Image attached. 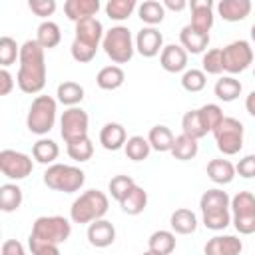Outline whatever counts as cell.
Masks as SVG:
<instances>
[{
    "mask_svg": "<svg viewBox=\"0 0 255 255\" xmlns=\"http://www.w3.org/2000/svg\"><path fill=\"white\" fill-rule=\"evenodd\" d=\"M217 149L223 155H235L243 147V124L235 118H223L219 128L213 131Z\"/></svg>",
    "mask_w": 255,
    "mask_h": 255,
    "instance_id": "cell-9",
    "label": "cell"
},
{
    "mask_svg": "<svg viewBox=\"0 0 255 255\" xmlns=\"http://www.w3.org/2000/svg\"><path fill=\"white\" fill-rule=\"evenodd\" d=\"M241 251L243 243L235 235H215L203 247L205 255H239Z\"/></svg>",
    "mask_w": 255,
    "mask_h": 255,
    "instance_id": "cell-16",
    "label": "cell"
},
{
    "mask_svg": "<svg viewBox=\"0 0 255 255\" xmlns=\"http://www.w3.org/2000/svg\"><path fill=\"white\" fill-rule=\"evenodd\" d=\"M205 84H207V78H205V72L203 70L191 68V70H185L183 76H181V86H183L185 92L197 94V92H201L205 88Z\"/></svg>",
    "mask_w": 255,
    "mask_h": 255,
    "instance_id": "cell-41",
    "label": "cell"
},
{
    "mask_svg": "<svg viewBox=\"0 0 255 255\" xmlns=\"http://www.w3.org/2000/svg\"><path fill=\"white\" fill-rule=\"evenodd\" d=\"M251 2L249 0H221L217 4V14L225 22H241L249 16Z\"/></svg>",
    "mask_w": 255,
    "mask_h": 255,
    "instance_id": "cell-22",
    "label": "cell"
},
{
    "mask_svg": "<svg viewBox=\"0 0 255 255\" xmlns=\"http://www.w3.org/2000/svg\"><path fill=\"white\" fill-rule=\"evenodd\" d=\"M44 50H52L56 48L60 42H62V32H60V26L52 20H44L38 30H36V38H34Z\"/></svg>",
    "mask_w": 255,
    "mask_h": 255,
    "instance_id": "cell-27",
    "label": "cell"
},
{
    "mask_svg": "<svg viewBox=\"0 0 255 255\" xmlns=\"http://www.w3.org/2000/svg\"><path fill=\"white\" fill-rule=\"evenodd\" d=\"M221 58H223V72L227 74H239L253 64V48L247 40H235L221 48Z\"/></svg>",
    "mask_w": 255,
    "mask_h": 255,
    "instance_id": "cell-11",
    "label": "cell"
},
{
    "mask_svg": "<svg viewBox=\"0 0 255 255\" xmlns=\"http://www.w3.org/2000/svg\"><path fill=\"white\" fill-rule=\"evenodd\" d=\"M120 207L128 215H139L147 207V191L139 185H133L129 193L120 201Z\"/></svg>",
    "mask_w": 255,
    "mask_h": 255,
    "instance_id": "cell-25",
    "label": "cell"
},
{
    "mask_svg": "<svg viewBox=\"0 0 255 255\" xmlns=\"http://www.w3.org/2000/svg\"><path fill=\"white\" fill-rule=\"evenodd\" d=\"M235 165L229 161V159H223V157H217V159H211L207 163V177L217 183V185H227L233 181L235 177Z\"/></svg>",
    "mask_w": 255,
    "mask_h": 255,
    "instance_id": "cell-23",
    "label": "cell"
},
{
    "mask_svg": "<svg viewBox=\"0 0 255 255\" xmlns=\"http://www.w3.org/2000/svg\"><path fill=\"white\" fill-rule=\"evenodd\" d=\"M128 141V133H126V128L122 124H116V122H110L106 124L102 129H100V143L104 149L108 151H118L126 145Z\"/></svg>",
    "mask_w": 255,
    "mask_h": 255,
    "instance_id": "cell-19",
    "label": "cell"
},
{
    "mask_svg": "<svg viewBox=\"0 0 255 255\" xmlns=\"http://www.w3.org/2000/svg\"><path fill=\"white\" fill-rule=\"evenodd\" d=\"M72 233V223L62 217V215H42L34 221L32 231H30V239L40 241V243H52V245H60L64 241H68Z\"/></svg>",
    "mask_w": 255,
    "mask_h": 255,
    "instance_id": "cell-6",
    "label": "cell"
},
{
    "mask_svg": "<svg viewBox=\"0 0 255 255\" xmlns=\"http://www.w3.org/2000/svg\"><path fill=\"white\" fill-rule=\"evenodd\" d=\"M98 10H100L98 0H68V2H64V14L68 16V20H72L76 24L86 18H96Z\"/></svg>",
    "mask_w": 255,
    "mask_h": 255,
    "instance_id": "cell-20",
    "label": "cell"
},
{
    "mask_svg": "<svg viewBox=\"0 0 255 255\" xmlns=\"http://www.w3.org/2000/svg\"><path fill=\"white\" fill-rule=\"evenodd\" d=\"M199 151V145H197V139L181 133V135H175V141H173V147H171V155L179 161H189L197 155Z\"/></svg>",
    "mask_w": 255,
    "mask_h": 255,
    "instance_id": "cell-34",
    "label": "cell"
},
{
    "mask_svg": "<svg viewBox=\"0 0 255 255\" xmlns=\"http://www.w3.org/2000/svg\"><path fill=\"white\" fill-rule=\"evenodd\" d=\"M137 16H139V20H141L143 24L155 28V24H161V22H163V18H165V8H163V4L157 2V0H145V2H141V4L137 6Z\"/></svg>",
    "mask_w": 255,
    "mask_h": 255,
    "instance_id": "cell-30",
    "label": "cell"
},
{
    "mask_svg": "<svg viewBox=\"0 0 255 255\" xmlns=\"http://www.w3.org/2000/svg\"><path fill=\"white\" fill-rule=\"evenodd\" d=\"M133 185H135V181H133L129 175H116V177H112V179H110L108 189H110L112 197L120 203V201L129 193V189H131Z\"/></svg>",
    "mask_w": 255,
    "mask_h": 255,
    "instance_id": "cell-43",
    "label": "cell"
},
{
    "mask_svg": "<svg viewBox=\"0 0 255 255\" xmlns=\"http://www.w3.org/2000/svg\"><path fill=\"white\" fill-rule=\"evenodd\" d=\"M141 255H155V253H151V251H145V253H141Z\"/></svg>",
    "mask_w": 255,
    "mask_h": 255,
    "instance_id": "cell-54",
    "label": "cell"
},
{
    "mask_svg": "<svg viewBox=\"0 0 255 255\" xmlns=\"http://www.w3.org/2000/svg\"><path fill=\"white\" fill-rule=\"evenodd\" d=\"M253 78H255V70H253Z\"/></svg>",
    "mask_w": 255,
    "mask_h": 255,
    "instance_id": "cell-55",
    "label": "cell"
},
{
    "mask_svg": "<svg viewBox=\"0 0 255 255\" xmlns=\"http://www.w3.org/2000/svg\"><path fill=\"white\" fill-rule=\"evenodd\" d=\"M251 40H253V44H255V24L251 26Z\"/></svg>",
    "mask_w": 255,
    "mask_h": 255,
    "instance_id": "cell-53",
    "label": "cell"
},
{
    "mask_svg": "<svg viewBox=\"0 0 255 255\" xmlns=\"http://www.w3.org/2000/svg\"><path fill=\"white\" fill-rule=\"evenodd\" d=\"M102 48L114 64H128L135 52V40L126 26H114L104 34Z\"/></svg>",
    "mask_w": 255,
    "mask_h": 255,
    "instance_id": "cell-5",
    "label": "cell"
},
{
    "mask_svg": "<svg viewBox=\"0 0 255 255\" xmlns=\"http://www.w3.org/2000/svg\"><path fill=\"white\" fill-rule=\"evenodd\" d=\"M86 181V173L76 167V165H66V163H52L44 171V185L54 189V191H64V193H74L80 191Z\"/></svg>",
    "mask_w": 255,
    "mask_h": 255,
    "instance_id": "cell-4",
    "label": "cell"
},
{
    "mask_svg": "<svg viewBox=\"0 0 255 255\" xmlns=\"http://www.w3.org/2000/svg\"><path fill=\"white\" fill-rule=\"evenodd\" d=\"M209 44V34L197 32L193 26H183L179 32V46L187 54H201Z\"/></svg>",
    "mask_w": 255,
    "mask_h": 255,
    "instance_id": "cell-21",
    "label": "cell"
},
{
    "mask_svg": "<svg viewBox=\"0 0 255 255\" xmlns=\"http://www.w3.org/2000/svg\"><path fill=\"white\" fill-rule=\"evenodd\" d=\"M135 50L143 58H153L163 50V36L153 26H143L135 34Z\"/></svg>",
    "mask_w": 255,
    "mask_h": 255,
    "instance_id": "cell-13",
    "label": "cell"
},
{
    "mask_svg": "<svg viewBox=\"0 0 255 255\" xmlns=\"http://www.w3.org/2000/svg\"><path fill=\"white\" fill-rule=\"evenodd\" d=\"M235 171H237L241 177H245V179L255 177V153H249V155L241 157L239 163L235 165Z\"/></svg>",
    "mask_w": 255,
    "mask_h": 255,
    "instance_id": "cell-47",
    "label": "cell"
},
{
    "mask_svg": "<svg viewBox=\"0 0 255 255\" xmlns=\"http://www.w3.org/2000/svg\"><path fill=\"white\" fill-rule=\"evenodd\" d=\"M161 4H163V8L173 10V12H181L183 8H187V2L185 0H163Z\"/></svg>",
    "mask_w": 255,
    "mask_h": 255,
    "instance_id": "cell-51",
    "label": "cell"
},
{
    "mask_svg": "<svg viewBox=\"0 0 255 255\" xmlns=\"http://www.w3.org/2000/svg\"><path fill=\"white\" fill-rule=\"evenodd\" d=\"M175 249V233L167 229L153 231L147 239V251L155 255H171Z\"/></svg>",
    "mask_w": 255,
    "mask_h": 255,
    "instance_id": "cell-24",
    "label": "cell"
},
{
    "mask_svg": "<svg viewBox=\"0 0 255 255\" xmlns=\"http://www.w3.org/2000/svg\"><path fill=\"white\" fill-rule=\"evenodd\" d=\"M169 225L173 229V233H179V235H189L197 229V217L191 209H175L169 217Z\"/></svg>",
    "mask_w": 255,
    "mask_h": 255,
    "instance_id": "cell-26",
    "label": "cell"
},
{
    "mask_svg": "<svg viewBox=\"0 0 255 255\" xmlns=\"http://www.w3.org/2000/svg\"><path fill=\"white\" fill-rule=\"evenodd\" d=\"M135 6H137L135 0H110L106 4V14H108L110 20L122 22V20H128L131 16Z\"/></svg>",
    "mask_w": 255,
    "mask_h": 255,
    "instance_id": "cell-39",
    "label": "cell"
},
{
    "mask_svg": "<svg viewBox=\"0 0 255 255\" xmlns=\"http://www.w3.org/2000/svg\"><path fill=\"white\" fill-rule=\"evenodd\" d=\"M0 255H26V251H24V245L18 239H6L2 243Z\"/></svg>",
    "mask_w": 255,
    "mask_h": 255,
    "instance_id": "cell-49",
    "label": "cell"
},
{
    "mask_svg": "<svg viewBox=\"0 0 255 255\" xmlns=\"http://www.w3.org/2000/svg\"><path fill=\"white\" fill-rule=\"evenodd\" d=\"M241 90H243L241 82L235 80L233 76H223V78H219V80L215 82V88H213L217 100H221V102H233V100H237V98L241 96Z\"/></svg>",
    "mask_w": 255,
    "mask_h": 255,
    "instance_id": "cell-32",
    "label": "cell"
},
{
    "mask_svg": "<svg viewBox=\"0 0 255 255\" xmlns=\"http://www.w3.org/2000/svg\"><path fill=\"white\" fill-rule=\"evenodd\" d=\"M199 207H201V217H203V225L211 231H223L229 223H231V199L227 195V191L223 189H207L201 199H199Z\"/></svg>",
    "mask_w": 255,
    "mask_h": 255,
    "instance_id": "cell-2",
    "label": "cell"
},
{
    "mask_svg": "<svg viewBox=\"0 0 255 255\" xmlns=\"http://www.w3.org/2000/svg\"><path fill=\"white\" fill-rule=\"evenodd\" d=\"M34 169V161L30 155L16 151V149H2L0 151V171L8 179H26Z\"/></svg>",
    "mask_w": 255,
    "mask_h": 255,
    "instance_id": "cell-12",
    "label": "cell"
},
{
    "mask_svg": "<svg viewBox=\"0 0 255 255\" xmlns=\"http://www.w3.org/2000/svg\"><path fill=\"white\" fill-rule=\"evenodd\" d=\"M159 64L169 74L183 72L187 68V52L179 44H167L159 54Z\"/></svg>",
    "mask_w": 255,
    "mask_h": 255,
    "instance_id": "cell-17",
    "label": "cell"
},
{
    "mask_svg": "<svg viewBox=\"0 0 255 255\" xmlns=\"http://www.w3.org/2000/svg\"><path fill=\"white\" fill-rule=\"evenodd\" d=\"M199 120H201V124H203V128H205V131L209 133H213L217 128H219V124L223 122V110L217 106V104H205V106H201L199 110Z\"/></svg>",
    "mask_w": 255,
    "mask_h": 255,
    "instance_id": "cell-37",
    "label": "cell"
},
{
    "mask_svg": "<svg viewBox=\"0 0 255 255\" xmlns=\"http://www.w3.org/2000/svg\"><path fill=\"white\" fill-rule=\"evenodd\" d=\"M201 66H203V72L205 74H221L223 72V58H221V48H213V50H207L203 54V60H201Z\"/></svg>",
    "mask_w": 255,
    "mask_h": 255,
    "instance_id": "cell-44",
    "label": "cell"
},
{
    "mask_svg": "<svg viewBox=\"0 0 255 255\" xmlns=\"http://www.w3.org/2000/svg\"><path fill=\"white\" fill-rule=\"evenodd\" d=\"M189 8H191L189 26H193L197 32L209 34V30L213 26V2L211 0H193L189 4Z\"/></svg>",
    "mask_w": 255,
    "mask_h": 255,
    "instance_id": "cell-15",
    "label": "cell"
},
{
    "mask_svg": "<svg viewBox=\"0 0 255 255\" xmlns=\"http://www.w3.org/2000/svg\"><path fill=\"white\" fill-rule=\"evenodd\" d=\"M66 151H68V155L74 159V161H88V159H92V155H94V143H92V139L90 137H86V139H82V141H76V143H68L66 145Z\"/></svg>",
    "mask_w": 255,
    "mask_h": 255,
    "instance_id": "cell-42",
    "label": "cell"
},
{
    "mask_svg": "<svg viewBox=\"0 0 255 255\" xmlns=\"http://www.w3.org/2000/svg\"><path fill=\"white\" fill-rule=\"evenodd\" d=\"M76 42H80V44H86V46H90V48H94V50H98V46H100V42L104 40V26H102V22L98 20V18H86V20H80L78 24H76Z\"/></svg>",
    "mask_w": 255,
    "mask_h": 255,
    "instance_id": "cell-14",
    "label": "cell"
},
{
    "mask_svg": "<svg viewBox=\"0 0 255 255\" xmlns=\"http://www.w3.org/2000/svg\"><path fill=\"white\" fill-rule=\"evenodd\" d=\"M88 126H90V118L88 112L82 108H68L62 118H60V133L68 143H76L88 137Z\"/></svg>",
    "mask_w": 255,
    "mask_h": 255,
    "instance_id": "cell-10",
    "label": "cell"
},
{
    "mask_svg": "<svg viewBox=\"0 0 255 255\" xmlns=\"http://www.w3.org/2000/svg\"><path fill=\"white\" fill-rule=\"evenodd\" d=\"M96 52L98 50H94V48H90V46H86V44H80V42H72V48H70V54H72V58L76 60V62H80V64H88V62H92L94 58H96Z\"/></svg>",
    "mask_w": 255,
    "mask_h": 255,
    "instance_id": "cell-45",
    "label": "cell"
},
{
    "mask_svg": "<svg viewBox=\"0 0 255 255\" xmlns=\"http://www.w3.org/2000/svg\"><path fill=\"white\" fill-rule=\"evenodd\" d=\"M245 110H247V114H249V116H253V118H255V90H253V92H249V96L245 98Z\"/></svg>",
    "mask_w": 255,
    "mask_h": 255,
    "instance_id": "cell-52",
    "label": "cell"
},
{
    "mask_svg": "<svg viewBox=\"0 0 255 255\" xmlns=\"http://www.w3.org/2000/svg\"><path fill=\"white\" fill-rule=\"evenodd\" d=\"M110 201L108 195L100 189H88L84 191L80 197L74 199L72 207H70V219L74 223H94L98 219H104V215L108 213Z\"/></svg>",
    "mask_w": 255,
    "mask_h": 255,
    "instance_id": "cell-3",
    "label": "cell"
},
{
    "mask_svg": "<svg viewBox=\"0 0 255 255\" xmlns=\"http://www.w3.org/2000/svg\"><path fill=\"white\" fill-rule=\"evenodd\" d=\"M22 205V189L16 183L0 185V209L4 213H12Z\"/></svg>",
    "mask_w": 255,
    "mask_h": 255,
    "instance_id": "cell-35",
    "label": "cell"
},
{
    "mask_svg": "<svg viewBox=\"0 0 255 255\" xmlns=\"http://www.w3.org/2000/svg\"><path fill=\"white\" fill-rule=\"evenodd\" d=\"M147 141H149L151 149L163 153V151H171L175 135L171 133V129L167 126H153L149 129V133H147Z\"/></svg>",
    "mask_w": 255,
    "mask_h": 255,
    "instance_id": "cell-31",
    "label": "cell"
},
{
    "mask_svg": "<svg viewBox=\"0 0 255 255\" xmlns=\"http://www.w3.org/2000/svg\"><path fill=\"white\" fill-rule=\"evenodd\" d=\"M124 149H126V155H128L131 161H143V159H147V155H149V151H151V145H149L147 137L131 135V137H128Z\"/></svg>",
    "mask_w": 255,
    "mask_h": 255,
    "instance_id": "cell-36",
    "label": "cell"
},
{
    "mask_svg": "<svg viewBox=\"0 0 255 255\" xmlns=\"http://www.w3.org/2000/svg\"><path fill=\"white\" fill-rule=\"evenodd\" d=\"M56 124V100L52 96H36L26 116V126L36 135H46Z\"/></svg>",
    "mask_w": 255,
    "mask_h": 255,
    "instance_id": "cell-7",
    "label": "cell"
},
{
    "mask_svg": "<svg viewBox=\"0 0 255 255\" xmlns=\"http://www.w3.org/2000/svg\"><path fill=\"white\" fill-rule=\"evenodd\" d=\"M12 90H14V78L6 68H2L0 70V96H8Z\"/></svg>",
    "mask_w": 255,
    "mask_h": 255,
    "instance_id": "cell-50",
    "label": "cell"
},
{
    "mask_svg": "<svg viewBox=\"0 0 255 255\" xmlns=\"http://www.w3.org/2000/svg\"><path fill=\"white\" fill-rule=\"evenodd\" d=\"M88 241L98 249L110 247L116 241V227L108 219H98L88 225Z\"/></svg>",
    "mask_w": 255,
    "mask_h": 255,
    "instance_id": "cell-18",
    "label": "cell"
},
{
    "mask_svg": "<svg viewBox=\"0 0 255 255\" xmlns=\"http://www.w3.org/2000/svg\"><path fill=\"white\" fill-rule=\"evenodd\" d=\"M181 129H183L185 135H189L193 139H201V137L207 135V131H205V128H203V124L199 120V112L197 110H189V112L183 114V118H181Z\"/></svg>",
    "mask_w": 255,
    "mask_h": 255,
    "instance_id": "cell-38",
    "label": "cell"
},
{
    "mask_svg": "<svg viewBox=\"0 0 255 255\" xmlns=\"http://www.w3.org/2000/svg\"><path fill=\"white\" fill-rule=\"evenodd\" d=\"M16 60H20V46L16 44L14 38L2 36L0 38V66L2 68H8Z\"/></svg>",
    "mask_w": 255,
    "mask_h": 255,
    "instance_id": "cell-40",
    "label": "cell"
},
{
    "mask_svg": "<svg viewBox=\"0 0 255 255\" xmlns=\"http://www.w3.org/2000/svg\"><path fill=\"white\" fill-rule=\"evenodd\" d=\"M231 223L241 235L255 233V195L251 191H239L231 199Z\"/></svg>",
    "mask_w": 255,
    "mask_h": 255,
    "instance_id": "cell-8",
    "label": "cell"
},
{
    "mask_svg": "<svg viewBox=\"0 0 255 255\" xmlns=\"http://www.w3.org/2000/svg\"><path fill=\"white\" fill-rule=\"evenodd\" d=\"M56 0H30L28 2V8L36 14V16H40V18H48V16H52L54 12H56Z\"/></svg>",
    "mask_w": 255,
    "mask_h": 255,
    "instance_id": "cell-46",
    "label": "cell"
},
{
    "mask_svg": "<svg viewBox=\"0 0 255 255\" xmlns=\"http://www.w3.org/2000/svg\"><path fill=\"white\" fill-rule=\"evenodd\" d=\"M60 155V147L54 139H38L34 145H32V157L38 161V163H44V165H52Z\"/></svg>",
    "mask_w": 255,
    "mask_h": 255,
    "instance_id": "cell-29",
    "label": "cell"
},
{
    "mask_svg": "<svg viewBox=\"0 0 255 255\" xmlns=\"http://www.w3.org/2000/svg\"><path fill=\"white\" fill-rule=\"evenodd\" d=\"M20 68L16 84L24 94H40L46 86L44 48L36 40H26L20 46Z\"/></svg>",
    "mask_w": 255,
    "mask_h": 255,
    "instance_id": "cell-1",
    "label": "cell"
},
{
    "mask_svg": "<svg viewBox=\"0 0 255 255\" xmlns=\"http://www.w3.org/2000/svg\"><path fill=\"white\" fill-rule=\"evenodd\" d=\"M56 96H58V102L68 106V108H76L82 100H84V88L78 84V82H62L56 90Z\"/></svg>",
    "mask_w": 255,
    "mask_h": 255,
    "instance_id": "cell-33",
    "label": "cell"
},
{
    "mask_svg": "<svg viewBox=\"0 0 255 255\" xmlns=\"http://www.w3.org/2000/svg\"><path fill=\"white\" fill-rule=\"evenodd\" d=\"M126 82V74L120 66H106L98 72L96 76V84L98 88L106 90V92H112V90H118L122 84Z\"/></svg>",
    "mask_w": 255,
    "mask_h": 255,
    "instance_id": "cell-28",
    "label": "cell"
},
{
    "mask_svg": "<svg viewBox=\"0 0 255 255\" xmlns=\"http://www.w3.org/2000/svg\"><path fill=\"white\" fill-rule=\"evenodd\" d=\"M28 247H30L32 255H62L58 245L40 243V241H34V239H30V237H28Z\"/></svg>",
    "mask_w": 255,
    "mask_h": 255,
    "instance_id": "cell-48",
    "label": "cell"
}]
</instances>
